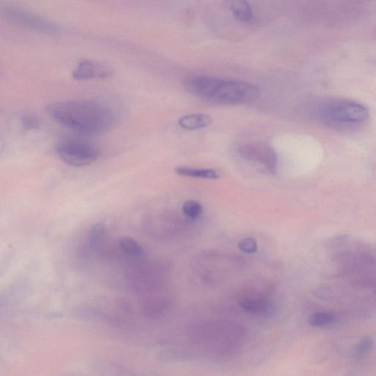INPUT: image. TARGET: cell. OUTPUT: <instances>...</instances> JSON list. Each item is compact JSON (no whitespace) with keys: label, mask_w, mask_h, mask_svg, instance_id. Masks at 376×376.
Instances as JSON below:
<instances>
[{"label":"cell","mask_w":376,"mask_h":376,"mask_svg":"<svg viewBox=\"0 0 376 376\" xmlns=\"http://www.w3.org/2000/svg\"><path fill=\"white\" fill-rule=\"evenodd\" d=\"M238 154L248 164L258 170L267 174L276 172L278 157L273 148L263 142H248L240 145Z\"/></svg>","instance_id":"cell-5"},{"label":"cell","mask_w":376,"mask_h":376,"mask_svg":"<svg viewBox=\"0 0 376 376\" xmlns=\"http://www.w3.org/2000/svg\"><path fill=\"white\" fill-rule=\"evenodd\" d=\"M239 249L246 253H254L258 251V243L252 237H246L241 240L238 244Z\"/></svg>","instance_id":"cell-17"},{"label":"cell","mask_w":376,"mask_h":376,"mask_svg":"<svg viewBox=\"0 0 376 376\" xmlns=\"http://www.w3.org/2000/svg\"><path fill=\"white\" fill-rule=\"evenodd\" d=\"M175 172L178 175L206 180H218L220 176L216 170L196 169L187 166H179L175 169Z\"/></svg>","instance_id":"cell-11"},{"label":"cell","mask_w":376,"mask_h":376,"mask_svg":"<svg viewBox=\"0 0 376 376\" xmlns=\"http://www.w3.org/2000/svg\"><path fill=\"white\" fill-rule=\"evenodd\" d=\"M21 125L25 131L37 130L40 127L39 120L31 115L23 116L21 118Z\"/></svg>","instance_id":"cell-18"},{"label":"cell","mask_w":376,"mask_h":376,"mask_svg":"<svg viewBox=\"0 0 376 376\" xmlns=\"http://www.w3.org/2000/svg\"><path fill=\"white\" fill-rule=\"evenodd\" d=\"M111 75V71L101 63L85 61L80 62L73 72V78L79 81L93 79H104Z\"/></svg>","instance_id":"cell-7"},{"label":"cell","mask_w":376,"mask_h":376,"mask_svg":"<svg viewBox=\"0 0 376 376\" xmlns=\"http://www.w3.org/2000/svg\"><path fill=\"white\" fill-rule=\"evenodd\" d=\"M316 114L323 122L336 124L361 123L369 117L365 105L345 99H331L321 102L317 107Z\"/></svg>","instance_id":"cell-2"},{"label":"cell","mask_w":376,"mask_h":376,"mask_svg":"<svg viewBox=\"0 0 376 376\" xmlns=\"http://www.w3.org/2000/svg\"><path fill=\"white\" fill-rule=\"evenodd\" d=\"M105 235V226L102 223L94 224L88 233V242L90 249L96 252L102 246Z\"/></svg>","instance_id":"cell-13"},{"label":"cell","mask_w":376,"mask_h":376,"mask_svg":"<svg viewBox=\"0 0 376 376\" xmlns=\"http://www.w3.org/2000/svg\"><path fill=\"white\" fill-rule=\"evenodd\" d=\"M118 246L124 253L132 258H139L144 251L142 246L133 238L125 237L118 240Z\"/></svg>","instance_id":"cell-14"},{"label":"cell","mask_w":376,"mask_h":376,"mask_svg":"<svg viewBox=\"0 0 376 376\" xmlns=\"http://www.w3.org/2000/svg\"><path fill=\"white\" fill-rule=\"evenodd\" d=\"M56 152L63 163L73 167L90 166L100 156L97 145L80 139H66L59 142Z\"/></svg>","instance_id":"cell-4"},{"label":"cell","mask_w":376,"mask_h":376,"mask_svg":"<svg viewBox=\"0 0 376 376\" xmlns=\"http://www.w3.org/2000/svg\"><path fill=\"white\" fill-rule=\"evenodd\" d=\"M340 319V317L337 314L319 312L312 315L308 322L313 327L323 328L338 324Z\"/></svg>","instance_id":"cell-12"},{"label":"cell","mask_w":376,"mask_h":376,"mask_svg":"<svg viewBox=\"0 0 376 376\" xmlns=\"http://www.w3.org/2000/svg\"><path fill=\"white\" fill-rule=\"evenodd\" d=\"M239 304L246 313L260 317L272 316L275 311L273 303L264 299L246 298L240 300Z\"/></svg>","instance_id":"cell-8"},{"label":"cell","mask_w":376,"mask_h":376,"mask_svg":"<svg viewBox=\"0 0 376 376\" xmlns=\"http://www.w3.org/2000/svg\"><path fill=\"white\" fill-rule=\"evenodd\" d=\"M260 94L259 88L251 84L218 78L207 102L219 105L249 104L257 100Z\"/></svg>","instance_id":"cell-3"},{"label":"cell","mask_w":376,"mask_h":376,"mask_svg":"<svg viewBox=\"0 0 376 376\" xmlns=\"http://www.w3.org/2000/svg\"><path fill=\"white\" fill-rule=\"evenodd\" d=\"M203 212V206L196 201H187L182 206L183 214L191 219H198Z\"/></svg>","instance_id":"cell-16"},{"label":"cell","mask_w":376,"mask_h":376,"mask_svg":"<svg viewBox=\"0 0 376 376\" xmlns=\"http://www.w3.org/2000/svg\"><path fill=\"white\" fill-rule=\"evenodd\" d=\"M374 345L375 341L372 338H362L353 348L352 353L353 359L357 361L365 359L373 351Z\"/></svg>","instance_id":"cell-15"},{"label":"cell","mask_w":376,"mask_h":376,"mask_svg":"<svg viewBox=\"0 0 376 376\" xmlns=\"http://www.w3.org/2000/svg\"><path fill=\"white\" fill-rule=\"evenodd\" d=\"M46 111L61 125L83 133H100L116 126L117 117L111 107L94 100L53 102Z\"/></svg>","instance_id":"cell-1"},{"label":"cell","mask_w":376,"mask_h":376,"mask_svg":"<svg viewBox=\"0 0 376 376\" xmlns=\"http://www.w3.org/2000/svg\"><path fill=\"white\" fill-rule=\"evenodd\" d=\"M7 16L13 22L18 23L26 28L47 33H55L58 31L56 26L44 19L38 18L28 13L19 10H8Z\"/></svg>","instance_id":"cell-6"},{"label":"cell","mask_w":376,"mask_h":376,"mask_svg":"<svg viewBox=\"0 0 376 376\" xmlns=\"http://www.w3.org/2000/svg\"><path fill=\"white\" fill-rule=\"evenodd\" d=\"M212 122L210 116L203 113L190 114L181 117L178 120L179 125L188 131L198 130L209 127Z\"/></svg>","instance_id":"cell-9"},{"label":"cell","mask_w":376,"mask_h":376,"mask_svg":"<svg viewBox=\"0 0 376 376\" xmlns=\"http://www.w3.org/2000/svg\"><path fill=\"white\" fill-rule=\"evenodd\" d=\"M227 7L234 17L242 22H248L253 18L252 8L247 0H226Z\"/></svg>","instance_id":"cell-10"}]
</instances>
